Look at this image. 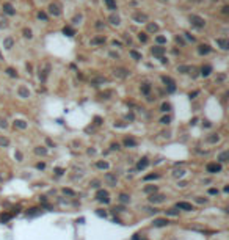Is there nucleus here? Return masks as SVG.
<instances>
[{
  "instance_id": "obj_15",
  "label": "nucleus",
  "mask_w": 229,
  "mask_h": 240,
  "mask_svg": "<svg viewBox=\"0 0 229 240\" xmlns=\"http://www.w3.org/2000/svg\"><path fill=\"white\" fill-rule=\"evenodd\" d=\"M49 71H50V66H49V64H46V68L44 69H39V79L42 80V82H44L46 79H47V74H49Z\"/></svg>"
},
{
  "instance_id": "obj_31",
  "label": "nucleus",
  "mask_w": 229,
  "mask_h": 240,
  "mask_svg": "<svg viewBox=\"0 0 229 240\" xmlns=\"http://www.w3.org/2000/svg\"><path fill=\"white\" fill-rule=\"evenodd\" d=\"M228 157H229V152H228V151H225V152H221V154H220V157H218V160L225 163V162H228Z\"/></svg>"
},
{
  "instance_id": "obj_8",
  "label": "nucleus",
  "mask_w": 229,
  "mask_h": 240,
  "mask_svg": "<svg viewBox=\"0 0 229 240\" xmlns=\"http://www.w3.org/2000/svg\"><path fill=\"white\" fill-rule=\"evenodd\" d=\"M133 19L137 20V22H148V16H146L144 13H141V11H137L133 14Z\"/></svg>"
},
{
  "instance_id": "obj_48",
  "label": "nucleus",
  "mask_w": 229,
  "mask_h": 240,
  "mask_svg": "<svg viewBox=\"0 0 229 240\" xmlns=\"http://www.w3.org/2000/svg\"><path fill=\"white\" fill-rule=\"evenodd\" d=\"M170 121H171V118H170V116H163V118L160 119V123H162V124H170Z\"/></svg>"
},
{
  "instance_id": "obj_41",
  "label": "nucleus",
  "mask_w": 229,
  "mask_h": 240,
  "mask_svg": "<svg viewBox=\"0 0 229 240\" xmlns=\"http://www.w3.org/2000/svg\"><path fill=\"white\" fill-rule=\"evenodd\" d=\"M171 110V105L168 102H163L162 104V112H170Z\"/></svg>"
},
{
  "instance_id": "obj_47",
  "label": "nucleus",
  "mask_w": 229,
  "mask_h": 240,
  "mask_svg": "<svg viewBox=\"0 0 229 240\" xmlns=\"http://www.w3.org/2000/svg\"><path fill=\"white\" fill-rule=\"evenodd\" d=\"M24 36H25V38H28V39H30V38L33 36V35H31V30H30V28H25V30H24Z\"/></svg>"
},
{
  "instance_id": "obj_25",
  "label": "nucleus",
  "mask_w": 229,
  "mask_h": 240,
  "mask_svg": "<svg viewBox=\"0 0 229 240\" xmlns=\"http://www.w3.org/2000/svg\"><path fill=\"white\" fill-rule=\"evenodd\" d=\"M148 31H149V33H155V31H159V25L149 22L148 24Z\"/></svg>"
},
{
  "instance_id": "obj_14",
  "label": "nucleus",
  "mask_w": 229,
  "mask_h": 240,
  "mask_svg": "<svg viewBox=\"0 0 229 240\" xmlns=\"http://www.w3.org/2000/svg\"><path fill=\"white\" fill-rule=\"evenodd\" d=\"M217 44L220 46L223 50H226V49H229V42H228V39H225V38H218L217 39Z\"/></svg>"
},
{
  "instance_id": "obj_5",
  "label": "nucleus",
  "mask_w": 229,
  "mask_h": 240,
  "mask_svg": "<svg viewBox=\"0 0 229 240\" xmlns=\"http://www.w3.org/2000/svg\"><path fill=\"white\" fill-rule=\"evenodd\" d=\"M49 13H50L52 16H55V18H58V16L61 14V9H60V7L57 3H50L49 5Z\"/></svg>"
},
{
  "instance_id": "obj_57",
  "label": "nucleus",
  "mask_w": 229,
  "mask_h": 240,
  "mask_svg": "<svg viewBox=\"0 0 229 240\" xmlns=\"http://www.w3.org/2000/svg\"><path fill=\"white\" fill-rule=\"evenodd\" d=\"M38 168H39V170H44V168H46V165H44V163H38V165H36Z\"/></svg>"
},
{
  "instance_id": "obj_44",
  "label": "nucleus",
  "mask_w": 229,
  "mask_h": 240,
  "mask_svg": "<svg viewBox=\"0 0 229 240\" xmlns=\"http://www.w3.org/2000/svg\"><path fill=\"white\" fill-rule=\"evenodd\" d=\"M138 39L141 42H146V41H148V36H146V33H138Z\"/></svg>"
},
{
  "instance_id": "obj_53",
  "label": "nucleus",
  "mask_w": 229,
  "mask_h": 240,
  "mask_svg": "<svg viewBox=\"0 0 229 240\" xmlns=\"http://www.w3.org/2000/svg\"><path fill=\"white\" fill-rule=\"evenodd\" d=\"M209 193H210V195H218V190H217V188H210Z\"/></svg>"
},
{
  "instance_id": "obj_24",
  "label": "nucleus",
  "mask_w": 229,
  "mask_h": 240,
  "mask_svg": "<svg viewBox=\"0 0 229 240\" xmlns=\"http://www.w3.org/2000/svg\"><path fill=\"white\" fill-rule=\"evenodd\" d=\"M3 46H5V49H11L14 46V39H13V38H5V39H3Z\"/></svg>"
},
{
  "instance_id": "obj_40",
  "label": "nucleus",
  "mask_w": 229,
  "mask_h": 240,
  "mask_svg": "<svg viewBox=\"0 0 229 240\" xmlns=\"http://www.w3.org/2000/svg\"><path fill=\"white\" fill-rule=\"evenodd\" d=\"M9 144V140L7 137H0V146H8Z\"/></svg>"
},
{
  "instance_id": "obj_51",
  "label": "nucleus",
  "mask_w": 229,
  "mask_h": 240,
  "mask_svg": "<svg viewBox=\"0 0 229 240\" xmlns=\"http://www.w3.org/2000/svg\"><path fill=\"white\" fill-rule=\"evenodd\" d=\"M0 127H3V129H7V127H8V124H7V121H5L3 118L0 119Z\"/></svg>"
},
{
  "instance_id": "obj_45",
  "label": "nucleus",
  "mask_w": 229,
  "mask_h": 240,
  "mask_svg": "<svg viewBox=\"0 0 229 240\" xmlns=\"http://www.w3.org/2000/svg\"><path fill=\"white\" fill-rule=\"evenodd\" d=\"M9 218H11L9 214H2V215H0V220H2V221H8Z\"/></svg>"
},
{
  "instance_id": "obj_18",
  "label": "nucleus",
  "mask_w": 229,
  "mask_h": 240,
  "mask_svg": "<svg viewBox=\"0 0 229 240\" xmlns=\"http://www.w3.org/2000/svg\"><path fill=\"white\" fill-rule=\"evenodd\" d=\"M3 11L7 13V14H9V16H13V14L16 13V9H14L9 3H3Z\"/></svg>"
},
{
  "instance_id": "obj_38",
  "label": "nucleus",
  "mask_w": 229,
  "mask_h": 240,
  "mask_svg": "<svg viewBox=\"0 0 229 240\" xmlns=\"http://www.w3.org/2000/svg\"><path fill=\"white\" fill-rule=\"evenodd\" d=\"M166 215L176 217V215H179V210H177V209H168V210H166Z\"/></svg>"
},
{
  "instance_id": "obj_28",
  "label": "nucleus",
  "mask_w": 229,
  "mask_h": 240,
  "mask_svg": "<svg viewBox=\"0 0 229 240\" xmlns=\"http://www.w3.org/2000/svg\"><path fill=\"white\" fill-rule=\"evenodd\" d=\"M63 33L68 35V36H74V35H75V30L71 28V27H64V28H63Z\"/></svg>"
},
{
  "instance_id": "obj_6",
  "label": "nucleus",
  "mask_w": 229,
  "mask_h": 240,
  "mask_svg": "<svg viewBox=\"0 0 229 240\" xmlns=\"http://www.w3.org/2000/svg\"><path fill=\"white\" fill-rule=\"evenodd\" d=\"M165 201V196L163 195H151L149 196V203H152V204H160V203H163Z\"/></svg>"
},
{
  "instance_id": "obj_54",
  "label": "nucleus",
  "mask_w": 229,
  "mask_h": 240,
  "mask_svg": "<svg viewBox=\"0 0 229 240\" xmlns=\"http://www.w3.org/2000/svg\"><path fill=\"white\" fill-rule=\"evenodd\" d=\"M16 159H18V160H22V154H20V152L18 151V152H16Z\"/></svg>"
},
{
  "instance_id": "obj_11",
  "label": "nucleus",
  "mask_w": 229,
  "mask_h": 240,
  "mask_svg": "<svg viewBox=\"0 0 229 240\" xmlns=\"http://www.w3.org/2000/svg\"><path fill=\"white\" fill-rule=\"evenodd\" d=\"M96 196H97V199H99V201H104V203H108V193L105 192V190H99Z\"/></svg>"
},
{
  "instance_id": "obj_34",
  "label": "nucleus",
  "mask_w": 229,
  "mask_h": 240,
  "mask_svg": "<svg viewBox=\"0 0 229 240\" xmlns=\"http://www.w3.org/2000/svg\"><path fill=\"white\" fill-rule=\"evenodd\" d=\"M152 192H157V187L155 185H148V187H144V193H152Z\"/></svg>"
},
{
  "instance_id": "obj_36",
  "label": "nucleus",
  "mask_w": 229,
  "mask_h": 240,
  "mask_svg": "<svg viewBox=\"0 0 229 240\" xmlns=\"http://www.w3.org/2000/svg\"><path fill=\"white\" fill-rule=\"evenodd\" d=\"M130 57L133 60H141V53H138L137 50H130Z\"/></svg>"
},
{
  "instance_id": "obj_1",
  "label": "nucleus",
  "mask_w": 229,
  "mask_h": 240,
  "mask_svg": "<svg viewBox=\"0 0 229 240\" xmlns=\"http://www.w3.org/2000/svg\"><path fill=\"white\" fill-rule=\"evenodd\" d=\"M190 22H192V25L196 27V28H204V25H206V20L201 18V16H196V14L190 16Z\"/></svg>"
},
{
  "instance_id": "obj_39",
  "label": "nucleus",
  "mask_w": 229,
  "mask_h": 240,
  "mask_svg": "<svg viewBox=\"0 0 229 240\" xmlns=\"http://www.w3.org/2000/svg\"><path fill=\"white\" fill-rule=\"evenodd\" d=\"M7 74L9 75V77H18V72H16L13 68H8V69H7Z\"/></svg>"
},
{
  "instance_id": "obj_21",
  "label": "nucleus",
  "mask_w": 229,
  "mask_h": 240,
  "mask_svg": "<svg viewBox=\"0 0 229 240\" xmlns=\"http://www.w3.org/2000/svg\"><path fill=\"white\" fill-rule=\"evenodd\" d=\"M148 163H149V160L146 159V157H143V159L137 163V168H138V170H144V168L148 166Z\"/></svg>"
},
{
  "instance_id": "obj_55",
  "label": "nucleus",
  "mask_w": 229,
  "mask_h": 240,
  "mask_svg": "<svg viewBox=\"0 0 229 240\" xmlns=\"http://www.w3.org/2000/svg\"><path fill=\"white\" fill-rule=\"evenodd\" d=\"M196 201H198V203H207L206 198H196Z\"/></svg>"
},
{
  "instance_id": "obj_37",
  "label": "nucleus",
  "mask_w": 229,
  "mask_h": 240,
  "mask_svg": "<svg viewBox=\"0 0 229 240\" xmlns=\"http://www.w3.org/2000/svg\"><path fill=\"white\" fill-rule=\"evenodd\" d=\"M35 152H36L38 155H46V154H47V149H46V148H36Z\"/></svg>"
},
{
  "instance_id": "obj_56",
  "label": "nucleus",
  "mask_w": 229,
  "mask_h": 240,
  "mask_svg": "<svg viewBox=\"0 0 229 240\" xmlns=\"http://www.w3.org/2000/svg\"><path fill=\"white\" fill-rule=\"evenodd\" d=\"M38 214V209H31V212H28V215H36Z\"/></svg>"
},
{
  "instance_id": "obj_60",
  "label": "nucleus",
  "mask_w": 229,
  "mask_h": 240,
  "mask_svg": "<svg viewBox=\"0 0 229 240\" xmlns=\"http://www.w3.org/2000/svg\"><path fill=\"white\" fill-rule=\"evenodd\" d=\"M96 27H97V28H102L104 24H102V22H97V24H96Z\"/></svg>"
},
{
  "instance_id": "obj_10",
  "label": "nucleus",
  "mask_w": 229,
  "mask_h": 240,
  "mask_svg": "<svg viewBox=\"0 0 229 240\" xmlns=\"http://www.w3.org/2000/svg\"><path fill=\"white\" fill-rule=\"evenodd\" d=\"M105 36H94V38H93V39H91V44L93 46H99V44H105Z\"/></svg>"
},
{
  "instance_id": "obj_59",
  "label": "nucleus",
  "mask_w": 229,
  "mask_h": 240,
  "mask_svg": "<svg viewBox=\"0 0 229 240\" xmlns=\"http://www.w3.org/2000/svg\"><path fill=\"white\" fill-rule=\"evenodd\" d=\"M185 35H187V38H188V39H192V41H195V38H193L192 35H190V33H185Z\"/></svg>"
},
{
  "instance_id": "obj_12",
  "label": "nucleus",
  "mask_w": 229,
  "mask_h": 240,
  "mask_svg": "<svg viewBox=\"0 0 229 240\" xmlns=\"http://www.w3.org/2000/svg\"><path fill=\"white\" fill-rule=\"evenodd\" d=\"M210 50H212V49H210V46H209V44H201V46L198 47L199 55H207V53H209Z\"/></svg>"
},
{
  "instance_id": "obj_2",
  "label": "nucleus",
  "mask_w": 229,
  "mask_h": 240,
  "mask_svg": "<svg viewBox=\"0 0 229 240\" xmlns=\"http://www.w3.org/2000/svg\"><path fill=\"white\" fill-rule=\"evenodd\" d=\"M206 170H207V173H210V174H217V173L221 171V165H218V163L212 162V163H207Z\"/></svg>"
},
{
  "instance_id": "obj_23",
  "label": "nucleus",
  "mask_w": 229,
  "mask_h": 240,
  "mask_svg": "<svg viewBox=\"0 0 229 240\" xmlns=\"http://www.w3.org/2000/svg\"><path fill=\"white\" fill-rule=\"evenodd\" d=\"M14 126L24 130V129H27V126H28V124H27V123L24 121V119H16V121H14Z\"/></svg>"
},
{
  "instance_id": "obj_35",
  "label": "nucleus",
  "mask_w": 229,
  "mask_h": 240,
  "mask_svg": "<svg viewBox=\"0 0 229 240\" xmlns=\"http://www.w3.org/2000/svg\"><path fill=\"white\" fill-rule=\"evenodd\" d=\"M218 140H220V137H218V135L217 133H212L210 135V137L209 138H207V141H209V143H217V141Z\"/></svg>"
},
{
  "instance_id": "obj_4",
  "label": "nucleus",
  "mask_w": 229,
  "mask_h": 240,
  "mask_svg": "<svg viewBox=\"0 0 229 240\" xmlns=\"http://www.w3.org/2000/svg\"><path fill=\"white\" fill-rule=\"evenodd\" d=\"M104 179H105V182H107L108 185H112V187H114V185H116V182H118V179H116V176H114L113 173H107L105 176H104Z\"/></svg>"
},
{
  "instance_id": "obj_22",
  "label": "nucleus",
  "mask_w": 229,
  "mask_h": 240,
  "mask_svg": "<svg viewBox=\"0 0 229 240\" xmlns=\"http://www.w3.org/2000/svg\"><path fill=\"white\" fill-rule=\"evenodd\" d=\"M177 72H181V74L193 72V68L192 66H177Z\"/></svg>"
},
{
  "instance_id": "obj_42",
  "label": "nucleus",
  "mask_w": 229,
  "mask_h": 240,
  "mask_svg": "<svg viewBox=\"0 0 229 240\" xmlns=\"http://www.w3.org/2000/svg\"><path fill=\"white\" fill-rule=\"evenodd\" d=\"M173 174H174V176H176V177H182L184 174H185V170H176V171H174Z\"/></svg>"
},
{
  "instance_id": "obj_30",
  "label": "nucleus",
  "mask_w": 229,
  "mask_h": 240,
  "mask_svg": "<svg viewBox=\"0 0 229 240\" xmlns=\"http://www.w3.org/2000/svg\"><path fill=\"white\" fill-rule=\"evenodd\" d=\"M149 91H151V85L149 83H143V85H141V93H143V94H149Z\"/></svg>"
},
{
  "instance_id": "obj_13",
  "label": "nucleus",
  "mask_w": 229,
  "mask_h": 240,
  "mask_svg": "<svg viewBox=\"0 0 229 240\" xmlns=\"http://www.w3.org/2000/svg\"><path fill=\"white\" fill-rule=\"evenodd\" d=\"M177 209H181V210H193V206L190 204V203L181 201V203H177Z\"/></svg>"
},
{
  "instance_id": "obj_50",
  "label": "nucleus",
  "mask_w": 229,
  "mask_h": 240,
  "mask_svg": "<svg viewBox=\"0 0 229 240\" xmlns=\"http://www.w3.org/2000/svg\"><path fill=\"white\" fill-rule=\"evenodd\" d=\"M63 192H64V195H69V196H74V192H72V190H71V188H64V190H63Z\"/></svg>"
},
{
  "instance_id": "obj_27",
  "label": "nucleus",
  "mask_w": 229,
  "mask_h": 240,
  "mask_svg": "<svg viewBox=\"0 0 229 240\" xmlns=\"http://www.w3.org/2000/svg\"><path fill=\"white\" fill-rule=\"evenodd\" d=\"M110 22H112L113 25H119V24H121V19H119V16L112 14V16H110Z\"/></svg>"
},
{
  "instance_id": "obj_33",
  "label": "nucleus",
  "mask_w": 229,
  "mask_h": 240,
  "mask_svg": "<svg viewBox=\"0 0 229 240\" xmlns=\"http://www.w3.org/2000/svg\"><path fill=\"white\" fill-rule=\"evenodd\" d=\"M119 201H121V203L123 204H127V203H130V198H129V196L127 195H119Z\"/></svg>"
},
{
  "instance_id": "obj_49",
  "label": "nucleus",
  "mask_w": 229,
  "mask_h": 240,
  "mask_svg": "<svg viewBox=\"0 0 229 240\" xmlns=\"http://www.w3.org/2000/svg\"><path fill=\"white\" fill-rule=\"evenodd\" d=\"M157 177H159V174H149V176H146L144 179L146 181H151V179H157Z\"/></svg>"
},
{
  "instance_id": "obj_29",
  "label": "nucleus",
  "mask_w": 229,
  "mask_h": 240,
  "mask_svg": "<svg viewBox=\"0 0 229 240\" xmlns=\"http://www.w3.org/2000/svg\"><path fill=\"white\" fill-rule=\"evenodd\" d=\"M162 80H163V83H165L166 86H170V85H176V83H174V80H173L171 77H166V75H163Z\"/></svg>"
},
{
  "instance_id": "obj_3",
  "label": "nucleus",
  "mask_w": 229,
  "mask_h": 240,
  "mask_svg": "<svg viewBox=\"0 0 229 240\" xmlns=\"http://www.w3.org/2000/svg\"><path fill=\"white\" fill-rule=\"evenodd\" d=\"M113 74H114V77H118V79H126L129 75V71L124 69V68H116L113 71Z\"/></svg>"
},
{
  "instance_id": "obj_26",
  "label": "nucleus",
  "mask_w": 229,
  "mask_h": 240,
  "mask_svg": "<svg viewBox=\"0 0 229 240\" xmlns=\"http://www.w3.org/2000/svg\"><path fill=\"white\" fill-rule=\"evenodd\" d=\"M104 2L107 3L108 9H112V11H116V3H114V0H104Z\"/></svg>"
},
{
  "instance_id": "obj_46",
  "label": "nucleus",
  "mask_w": 229,
  "mask_h": 240,
  "mask_svg": "<svg viewBox=\"0 0 229 240\" xmlns=\"http://www.w3.org/2000/svg\"><path fill=\"white\" fill-rule=\"evenodd\" d=\"M38 18H39L41 20H47V14L44 11H39V13H38Z\"/></svg>"
},
{
  "instance_id": "obj_43",
  "label": "nucleus",
  "mask_w": 229,
  "mask_h": 240,
  "mask_svg": "<svg viewBox=\"0 0 229 240\" xmlns=\"http://www.w3.org/2000/svg\"><path fill=\"white\" fill-rule=\"evenodd\" d=\"M155 41L159 42V44H165V42H166V38H165V36H157Z\"/></svg>"
},
{
  "instance_id": "obj_7",
  "label": "nucleus",
  "mask_w": 229,
  "mask_h": 240,
  "mask_svg": "<svg viewBox=\"0 0 229 240\" xmlns=\"http://www.w3.org/2000/svg\"><path fill=\"white\" fill-rule=\"evenodd\" d=\"M151 52H152V55H155V57H163V53H165V47H160V46H155V47H152L151 49Z\"/></svg>"
},
{
  "instance_id": "obj_16",
  "label": "nucleus",
  "mask_w": 229,
  "mask_h": 240,
  "mask_svg": "<svg viewBox=\"0 0 229 240\" xmlns=\"http://www.w3.org/2000/svg\"><path fill=\"white\" fill-rule=\"evenodd\" d=\"M124 146H127V148H135V146H137V140L127 137L126 140H124Z\"/></svg>"
},
{
  "instance_id": "obj_52",
  "label": "nucleus",
  "mask_w": 229,
  "mask_h": 240,
  "mask_svg": "<svg viewBox=\"0 0 229 240\" xmlns=\"http://www.w3.org/2000/svg\"><path fill=\"white\" fill-rule=\"evenodd\" d=\"M221 13H223V14H228V13H229V7H228V5H225V7H223Z\"/></svg>"
},
{
  "instance_id": "obj_32",
  "label": "nucleus",
  "mask_w": 229,
  "mask_h": 240,
  "mask_svg": "<svg viewBox=\"0 0 229 240\" xmlns=\"http://www.w3.org/2000/svg\"><path fill=\"white\" fill-rule=\"evenodd\" d=\"M96 166L99 168V170H107V168H108V163H107V162H96Z\"/></svg>"
},
{
  "instance_id": "obj_58",
  "label": "nucleus",
  "mask_w": 229,
  "mask_h": 240,
  "mask_svg": "<svg viewBox=\"0 0 229 240\" xmlns=\"http://www.w3.org/2000/svg\"><path fill=\"white\" fill-rule=\"evenodd\" d=\"M176 41H177V42H179V44H184V41H182V38H179V36H177V38H176Z\"/></svg>"
},
{
  "instance_id": "obj_20",
  "label": "nucleus",
  "mask_w": 229,
  "mask_h": 240,
  "mask_svg": "<svg viewBox=\"0 0 229 240\" xmlns=\"http://www.w3.org/2000/svg\"><path fill=\"white\" fill-rule=\"evenodd\" d=\"M107 79L105 77H101V75H96V77H93L91 79V83L93 85H97V83H105Z\"/></svg>"
},
{
  "instance_id": "obj_17",
  "label": "nucleus",
  "mask_w": 229,
  "mask_h": 240,
  "mask_svg": "<svg viewBox=\"0 0 229 240\" xmlns=\"http://www.w3.org/2000/svg\"><path fill=\"white\" fill-rule=\"evenodd\" d=\"M166 225H168L166 218H157V220H154V226L155 228H162V226H166Z\"/></svg>"
},
{
  "instance_id": "obj_19",
  "label": "nucleus",
  "mask_w": 229,
  "mask_h": 240,
  "mask_svg": "<svg viewBox=\"0 0 229 240\" xmlns=\"http://www.w3.org/2000/svg\"><path fill=\"white\" fill-rule=\"evenodd\" d=\"M210 72H212V66H210V64H206V66H203V69H201V75H203V77L210 75Z\"/></svg>"
},
{
  "instance_id": "obj_61",
  "label": "nucleus",
  "mask_w": 229,
  "mask_h": 240,
  "mask_svg": "<svg viewBox=\"0 0 229 240\" xmlns=\"http://www.w3.org/2000/svg\"><path fill=\"white\" fill-rule=\"evenodd\" d=\"M93 187H99V182H97V181H93Z\"/></svg>"
},
{
  "instance_id": "obj_9",
  "label": "nucleus",
  "mask_w": 229,
  "mask_h": 240,
  "mask_svg": "<svg viewBox=\"0 0 229 240\" xmlns=\"http://www.w3.org/2000/svg\"><path fill=\"white\" fill-rule=\"evenodd\" d=\"M18 93H19V96L20 97H24V99H27V97H30V91H28V88L27 86H19V90H18Z\"/></svg>"
}]
</instances>
